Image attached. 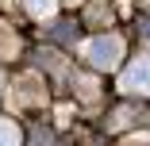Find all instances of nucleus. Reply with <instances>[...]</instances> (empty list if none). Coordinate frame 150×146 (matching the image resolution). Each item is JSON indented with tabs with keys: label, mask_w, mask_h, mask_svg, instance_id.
I'll return each instance as SVG.
<instances>
[{
	"label": "nucleus",
	"mask_w": 150,
	"mask_h": 146,
	"mask_svg": "<svg viewBox=\"0 0 150 146\" xmlns=\"http://www.w3.org/2000/svg\"><path fill=\"white\" fill-rule=\"evenodd\" d=\"M85 54H88V62H93L96 69H112L119 58H123V42H119L115 35H96L85 46Z\"/></svg>",
	"instance_id": "obj_1"
},
{
	"label": "nucleus",
	"mask_w": 150,
	"mask_h": 146,
	"mask_svg": "<svg viewBox=\"0 0 150 146\" xmlns=\"http://www.w3.org/2000/svg\"><path fill=\"white\" fill-rule=\"evenodd\" d=\"M119 89L150 96V58H135V62L123 69V77H119Z\"/></svg>",
	"instance_id": "obj_2"
},
{
	"label": "nucleus",
	"mask_w": 150,
	"mask_h": 146,
	"mask_svg": "<svg viewBox=\"0 0 150 146\" xmlns=\"http://www.w3.org/2000/svg\"><path fill=\"white\" fill-rule=\"evenodd\" d=\"M0 146H19V131L8 119H0Z\"/></svg>",
	"instance_id": "obj_4"
},
{
	"label": "nucleus",
	"mask_w": 150,
	"mask_h": 146,
	"mask_svg": "<svg viewBox=\"0 0 150 146\" xmlns=\"http://www.w3.org/2000/svg\"><path fill=\"white\" fill-rule=\"evenodd\" d=\"M23 4H27V12H31V16L50 19V16H54V8H58V0H23Z\"/></svg>",
	"instance_id": "obj_3"
}]
</instances>
